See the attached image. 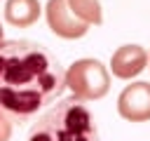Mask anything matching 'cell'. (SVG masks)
Here are the masks:
<instances>
[{
  "label": "cell",
  "instance_id": "obj_9",
  "mask_svg": "<svg viewBox=\"0 0 150 141\" xmlns=\"http://www.w3.org/2000/svg\"><path fill=\"white\" fill-rule=\"evenodd\" d=\"M12 136V120L0 110V141H9Z\"/></svg>",
  "mask_w": 150,
  "mask_h": 141
},
{
  "label": "cell",
  "instance_id": "obj_5",
  "mask_svg": "<svg viewBox=\"0 0 150 141\" xmlns=\"http://www.w3.org/2000/svg\"><path fill=\"white\" fill-rule=\"evenodd\" d=\"M117 113L129 122L150 120V82H131L117 96Z\"/></svg>",
  "mask_w": 150,
  "mask_h": 141
},
{
  "label": "cell",
  "instance_id": "obj_2",
  "mask_svg": "<svg viewBox=\"0 0 150 141\" xmlns=\"http://www.w3.org/2000/svg\"><path fill=\"white\" fill-rule=\"evenodd\" d=\"M28 141H101L89 108L75 96L54 103L28 132Z\"/></svg>",
  "mask_w": 150,
  "mask_h": 141
},
{
  "label": "cell",
  "instance_id": "obj_7",
  "mask_svg": "<svg viewBox=\"0 0 150 141\" xmlns=\"http://www.w3.org/2000/svg\"><path fill=\"white\" fill-rule=\"evenodd\" d=\"M42 14L40 0H7L5 2V21L14 28L33 26Z\"/></svg>",
  "mask_w": 150,
  "mask_h": 141
},
{
  "label": "cell",
  "instance_id": "obj_8",
  "mask_svg": "<svg viewBox=\"0 0 150 141\" xmlns=\"http://www.w3.org/2000/svg\"><path fill=\"white\" fill-rule=\"evenodd\" d=\"M68 7L73 9V14L84 21L89 28L103 24V12H101V2L98 0H66Z\"/></svg>",
  "mask_w": 150,
  "mask_h": 141
},
{
  "label": "cell",
  "instance_id": "obj_4",
  "mask_svg": "<svg viewBox=\"0 0 150 141\" xmlns=\"http://www.w3.org/2000/svg\"><path fill=\"white\" fill-rule=\"evenodd\" d=\"M45 16H47V26L52 28V33L63 38V40L82 38L89 31V26L73 14V9L68 7L66 0H47Z\"/></svg>",
  "mask_w": 150,
  "mask_h": 141
},
{
  "label": "cell",
  "instance_id": "obj_3",
  "mask_svg": "<svg viewBox=\"0 0 150 141\" xmlns=\"http://www.w3.org/2000/svg\"><path fill=\"white\" fill-rule=\"evenodd\" d=\"M66 87L82 103L103 99L110 89V70L98 59H77L66 70Z\"/></svg>",
  "mask_w": 150,
  "mask_h": 141
},
{
  "label": "cell",
  "instance_id": "obj_6",
  "mask_svg": "<svg viewBox=\"0 0 150 141\" xmlns=\"http://www.w3.org/2000/svg\"><path fill=\"white\" fill-rule=\"evenodd\" d=\"M148 66V52L141 45H122L110 56V70L120 80H131Z\"/></svg>",
  "mask_w": 150,
  "mask_h": 141
},
{
  "label": "cell",
  "instance_id": "obj_1",
  "mask_svg": "<svg viewBox=\"0 0 150 141\" xmlns=\"http://www.w3.org/2000/svg\"><path fill=\"white\" fill-rule=\"evenodd\" d=\"M66 89V70L38 42H0V110L12 122H26Z\"/></svg>",
  "mask_w": 150,
  "mask_h": 141
},
{
  "label": "cell",
  "instance_id": "obj_10",
  "mask_svg": "<svg viewBox=\"0 0 150 141\" xmlns=\"http://www.w3.org/2000/svg\"><path fill=\"white\" fill-rule=\"evenodd\" d=\"M0 42H2V24H0Z\"/></svg>",
  "mask_w": 150,
  "mask_h": 141
}]
</instances>
